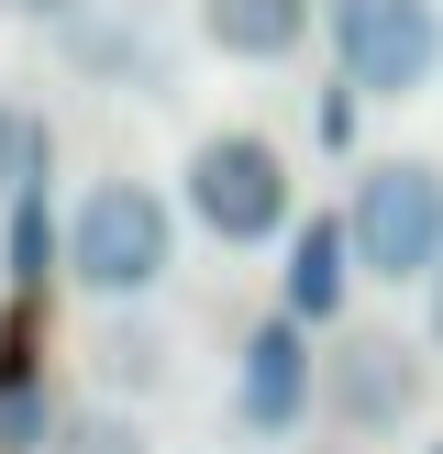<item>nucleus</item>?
Here are the masks:
<instances>
[{
	"label": "nucleus",
	"instance_id": "nucleus-1",
	"mask_svg": "<svg viewBox=\"0 0 443 454\" xmlns=\"http://www.w3.org/2000/svg\"><path fill=\"white\" fill-rule=\"evenodd\" d=\"M167 266H177V211L144 177H100V189L66 211V278H78L89 300L133 310V300L167 288Z\"/></svg>",
	"mask_w": 443,
	"mask_h": 454
},
{
	"label": "nucleus",
	"instance_id": "nucleus-2",
	"mask_svg": "<svg viewBox=\"0 0 443 454\" xmlns=\"http://www.w3.org/2000/svg\"><path fill=\"white\" fill-rule=\"evenodd\" d=\"M177 200H189V222L211 244H277L288 222H299V177H288V155L266 145V133H244V122H222V133L189 145Z\"/></svg>",
	"mask_w": 443,
	"mask_h": 454
},
{
	"label": "nucleus",
	"instance_id": "nucleus-3",
	"mask_svg": "<svg viewBox=\"0 0 443 454\" xmlns=\"http://www.w3.org/2000/svg\"><path fill=\"white\" fill-rule=\"evenodd\" d=\"M344 244L366 278H432L443 266V167L432 155H377L354 167V200H344Z\"/></svg>",
	"mask_w": 443,
	"mask_h": 454
},
{
	"label": "nucleus",
	"instance_id": "nucleus-4",
	"mask_svg": "<svg viewBox=\"0 0 443 454\" xmlns=\"http://www.w3.org/2000/svg\"><path fill=\"white\" fill-rule=\"evenodd\" d=\"M332 67L354 100H421L443 78V0H332Z\"/></svg>",
	"mask_w": 443,
	"mask_h": 454
},
{
	"label": "nucleus",
	"instance_id": "nucleus-5",
	"mask_svg": "<svg viewBox=\"0 0 443 454\" xmlns=\"http://www.w3.org/2000/svg\"><path fill=\"white\" fill-rule=\"evenodd\" d=\"M310 399H322L344 433H399L421 411V355L399 333H332V355L310 366Z\"/></svg>",
	"mask_w": 443,
	"mask_h": 454
},
{
	"label": "nucleus",
	"instance_id": "nucleus-6",
	"mask_svg": "<svg viewBox=\"0 0 443 454\" xmlns=\"http://www.w3.org/2000/svg\"><path fill=\"white\" fill-rule=\"evenodd\" d=\"M310 333L299 322H255L244 333V355H233V421L244 433H299L310 421Z\"/></svg>",
	"mask_w": 443,
	"mask_h": 454
},
{
	"label": "nucleus",
	"instance_id": "nucleus-7",
	"mask_svg": "<svg viewBox=\"0 0 443 454\" xmlns=\"http://www.w3.org/2000/svg\"><path fill=\"white\" fill-rule=\"evenodd\" d=\"M344 278H354V244H344V211H310L288 222V278H277V322L322 333L344 310Z\"/></svg>",
	"mask_w": 443,
	"mask_h": 454
},
{
	"label": "nucleus",
	"instance_id": "nucleus-8",
	"mask_svg": "<svg viewBox=\"0 0 443 454\" xmlns=\"http://www.w3.org/2000/svg\"><path fill=\"white\" fill-rule=\"evenodd\" d=\"M199 44L233 67H277L310 44V0H199Z\"/></svg>",
	"mask_w": 443,
	"mask_h": 454
},
{
	"label": "nucleus",
	"instance_id": "nucleus-9",
	"mask_svg": "<svg viewBox=\"0 0 443 454\" xmlns=\"http://www.w3.org/2000/svg\"><path fill=\"white\" fill-rule=\"evenodd\" d=\"M89 388H100V399H144V388H167V333H155L144 310H133V322L111 310V322L89 333Z\"/></svg>",
	"mask_w": 443,
	"mask_h": 454
},
{
	"label": "nucleus",
	"instance_id": "nucleus-10",
	"mask_svg": "<svg viewBox=\"0 0 443 454\" xmlns=\"http://www.w3.org/2000/svg\"><path fill=\"white\" fill-rule=\"evenodd\" d=\"M44 278H66V222L34 177V189H12V288H44Z\"/></svg>",
	"mask_w": 443,
	"mask_h": 454
},
{
	"label": "nucleus",
	"instance_id": "nucleus-11",
	"mask_svg": "<svg viewBox=\"0 0 443 454\" xmlns=\"http://www.w3.org/2000/svg\"><path fill=\"white\" fill-rule=\"evenodd\" d=\"M44 443H56L44 377H34V366H0V454H44Z\"/></svg>",
	"mask_w": 443,
	"mask_h": 454
},
{
	"label": "nucleus",
	"instance_id": "nucleus-12",
	"mask_svg": "<svg viewBox=\"0 0 443 454\" xmlns=\"http://www.w3.org/2000/svg\"><path fill=\"white\" fill-rule=\"evenodd\" d=\"M44 167H56V145H44V122H34L22 100H0V200H12V189H34Z\"/></svg>",
	"mask_w": 443,
	"mask_h": 454
},
{
	"label": "nucleus",
	"instance_id": "nucleus-13",
	"mask_svg": "<svg viewBox=\"0 0 443 454\" xmlns=\"http://www.w3.org/2000/svg\"><path fill=\"white\" fill-rule=\"evenodd\" d=\"M44 454H155L144 443V421L133 411H78V421H56V443Z\"/></svg>",
	"mask_w": 443,
	"mask_h": 454
},
{
	"label": "nucleus",
	"instance_id": "nucleus-14",
	"mask_svg": "<svg viewBox=\"0 0 443 454\" xmlns=\"http://www.w3.org/2000/svg\"><path fill=\"white\" fill-rule=\"evenodd\" d=\"M0 12H22V22H78L89 0H0Z\"/></svg>",
	"mask_w": 443,
	"mask_h": 454
},
{
	"label": "nucleus",
	"instance_id": "nucleus-15",
	"mask_svg": "<svg viewBox=\"0 0 443 454\" xmlns=\"http://www.w3.org/2000/svg\"><path fill=\"white\" fill-rule=\"evenodd\" d=\"M421 322H432V344H443V266L421 278Z\"/></svg>",
	"mask_w": 443,
	"mask_h": 454
},
{
	"label": "nucleus",
	"instance_id": "nucleus-16",
	"mask_svg": "<svg viewBox=\"0 0 443 454\" xmlns=\"http://www.w3.org/2000/svg\"><path fill=\"white\" fill-rule=\"evenodd\" d=\"M421 454H443V433H432V443H421Z\"/></svg>",
	"mask_w": 443,
	"mask_h": 454
}]
</instances>
